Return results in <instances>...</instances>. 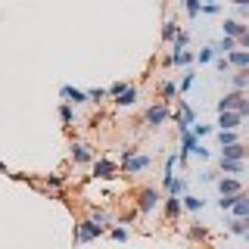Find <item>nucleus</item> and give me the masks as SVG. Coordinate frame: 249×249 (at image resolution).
<instances>
[{
    "instance_id": "nucleus-14",
    "label": "nucleus",
    "mask_w": 249,
    "mask_h": 249,
    "mask_svg": "<svg viewBox=\"0 0 249 249\" xmlns=\"http://www.w3.org/2000/svg\"><path fill=\"white\" fill-rule=\"evenodd\" d=\"M240 100H243V93H237V90H231V93H224L221 100H218V112H237V106H240Z\"/></svg>"
},
{
    "instance_id": "nucleus-15",
    "label": "nucleus",
    "mask_w": 249,
    "mask_h": 249,
    "mask_svg": "<svg viewBox=\"0 0 249 249\" xmlns=\"http://www.w3.org/2000/svg\"><path fill=\"white\" fill-rule=\"evenodd\" d=\"M221 28H224V37L237 41V37L243 35V31H246L249 25H246V22H240V19H224V25H221Z\"/></svg>"
},
{
    "instance_id": "nucleus-21",
    "label": "nucleus",
    "mask_w": 249,
    "mask_h": 249,
    "mask_svg": "<svg viewBox=\"0 0 249 249\" xmlns=\"http://www.w3.org/2000/svg\"><path fill=\"white\" fill-rule=\"evenodd\" d=\"M162 209H165V215H168V218H178V215L184 212L181 196H165V199H162Z\"/></svg>"
},
{
    "instance_id": "nucleus-22",
    "label": "nucleus",
    "mask_w": 249,
    "mask_h": 249,
    "mask_svg": "<svg viewBox=\"0 0 249 249\" xmlns=\"http://www.w3.org/2000/svg\"><path fill=\"white\" fill-rule=\"evenodd\" d=\"M209 47H212L215 56H228L231 50H237V41H231V37H221V41H215V44H209Z\"/></svg>"
},
{
    "instance_id": "nucleus-36",
    "label": "nucleus",
    "mask_w": 249,
    "mask_h": 249,
    "mask_svg": "<svg viewBox=\"0 0 249 249\" xmlns=\"http://www.w3.org/2000/svg\"><path fill=\"white\" fill-rule=\"evenodd\" d=\"M88 100H90V103H103V100H106V88H90Z\"/></svg>"
},
{
    "instance_id": "nucleus-9",
    "label": "nucleus",
    "mask_w": 249,
    "mask_h": 249,
    "mask_svg": "<svg viewBox=\"0 0 249 249\" xmlns=\"http://www.w3.org/2000/svg\"><path fill=\"white\" fill-rule=\"evenodd\" d=\"M215 187H218V193H221V196H237V193H243V184H240V178H228V175L218 178Z\"/></svg>"
},
{
    "instance_id": "nucleus-20",
    "label": "nucleus",
    "mask_w": 249,
    "mask_h": 249,
    "mask_svg": "<svg viewBox=\"0 0 249 249\" xmlns=\"http://www.w3.org/2000/svg\"><path fill=\"white\" fill-rule=\"evenodd\" d=\"M228 78H231V88L237 90V93L249 90V69H246V72H231Z\"/></svg>"
},
{
    "instance_id": "nucleus-4",
    "label": "nucleus",
    "mask_w": 249,
    "mask_h": 249,
    "mask_svg": "<svg viewBox=\"0 0 249 249\" xmlns=\"http://www.w3.org/2000/svg\"><path fill=\"white\" fill-rule=\"evenodd\" d=\"M175 103H178V112H171V119H175L178 134H181V131H190L193 124H196V112H193V109L187 106L184 100H175Z\"/></svg>"
},
{
    "instance_id": "nucleus-17",
    "label": "nucleus",
    "mask_w": 249,
    "mask_h": 249,
    "mask_svg": "<svg viewBox=\"0 0 249 249\" xmlns=\"http://www.w3.org/2000/svg\"><path fill=\"white\" fill-rule=\"evenodd\" d=\"M231 215H233V218H243V221L249 218V193H246V190L237 196V202H233V209H231Z\"/></svg>"
},
{
    "instance_id": "nucleus-47",
    "label": "nucleus",
    "mask_w": 249,
    "mask_h": 249,
    "mask_svg": "<svg viewBox=\"0 0 249 249\" xmlns=\"http://www.w3.org/2000/svg\"><path fill=\"white\" fill-rule=\"evenodd\" d=\"M243 237H246V243H249V228H246V233H243Z\"/></svg>"
},
{
    "instance_id": "nucleus-13",
    "label": "nucleus",
    "mask_w": 249,
    "mask_h": 249,
    "mask_svg": "<svg viewBox=\"0 0 249 249\" xmlns=\"http://www.w3.org/2000/svg\"><path fill=\"white\" fill-rule=\"evenodd\" d=\"M228 62H231L233 72H246V69H249V50H231Z\"/></svg>"
},
{
    "instance_id": "nucleus-42",
    "label": "nucleus",
    "mask_w": 249,
    "mask_h": 249,
    "mask_svg": "<svg viewBox=\"0 0 249 249\" xmlns=\"http://www.w3.org/2000/svg\"><path fill=\"white\" fill-rule=\"evenodd\" d=\"M59 184H62L59 175H50V178H47V187H59Z\"/></svg>"
},
{
    "instance_id": "nucleus-37",
    "label": "nucleus",
    "mask_w": 249,
    "mask_h": 249,
    "mask_svg": "<svg viewBox=\"0 0 249 249\" xmlns=\"http://www.w3.org/2000/svg\"><path fill=\"white\" fill-rule=\"evenodd\" d=\"M124 88H128V84H124V81H112V84H109V88H106V97H112V100H115V97H119V93H122Z\"/></svg>"
},
{
    "instance_id": "nucleus-30",
    "label": "nucleus",
    "mask_w": 249,
    "mask_h": 249,
    "mask_svg": "<svg viewBox=\"0 0 249 249\" xmlns=\"http://www.w3.org/2000/svg\"><path fill=\"white\" fill-rule=\"evenodd\" d=\"M181 3L187 6V19H196L202 13V0H181Z\"/></svg>"
},
{
    "instance_id": "nucleus-10",
    "label": "nucleus",
    "mask_w": 249,
    "mask_h": 249,
    "mask_svg": "<svg viewBox=\"0 0 249 249\" xmlns=\"http://www.w3.org/2000/svg\"><path fill=\"white\" fill-rule=\"evenodd\" d=\"M69 156H72L75 165H88L90 162V146L81 143V140H72V143H69Z\"/></svg>"
},
{
    "instance_id": "nucleus-40",
    "label": "nucleus",
    "mask_w": 249,
    "mask_h": 249,
    "mask_svg": "<svg viewBox=\"0 0 249 249\" xmlns=\"http://www.w3.org/2000/svg\"><path fill=\"white\" fill-rule=\"evenodd\" d=\"M237 50H249V28L237 37Z\"/></svg>"
},
{
    "instance_id": "nucleus-2",
    "label": "nucleus",
    "mask_w": 249,
    "mask_h": 249,
    "mask_svg": "<svg viewBox=\"0 0 249 249\" xmlns=\"http://www.w3.org/2000/svg\"><path fill=\"white\" fill-rule=\"evenodd\" d=\"M103 228H100L97 221H90V218H84V221H78L75 224V231H72V243H93L97 237H103Z\"/></svg>"
},
{
    "instance_id": "nucleus-16",
    "label": "nucleus",
    "mask_w": 249,
    "mask_h": 249,
    "mask_svg": "<svg viewBox=\"0 0 249 249\" xmlns=\"http://www.w3.org/2000/svg\"><path fill=\"white\" fill-rule=\"evenodd\" d=\"M246 162H228V159H218V175H228V178H237L243 175Z\"/></svg>"
},
{
    "instance_id": "nucleus-33",
    "label": "nucleus",
    "mask_w": 249,
    "mask_h": 249,
    "mask_svg": "<svg viewBox=\"0 0 249 249\" xmlns=\"http://www.w3.org/2000/svg\"><path fill=\"white\" fill-rule=\"evenodd\" d=\"M109 237H112L115 243H128L131 233H128V228H109Z\"/></svg>"
},
{
    "instance_id": "nucleus-6",
    "label": "nucleus",
    "mask_w": 249,
    "mask_h": 249,
    "mask_svg": "<svg viewBox=\"0 0 249 249\" xmlns=\"http://www.w3.org/2000/svg\"><path fill=\"white\" fill-rule=\"evenodd\" d=\"M150 162H153V156H150V153H134L131 159H124L122 165H124V175H140V171L150 168Z\"/></svg>"
},
{
    "instance_id": "nucleus-38",
    "label": "nucleus",
    "mask_w": 249,
    "mask_h": 249,
    "mask_svg": "<svg viewBox=\"0 0 249 249\" xmlns=\"http://www.w3.org/2000/svg\"><path fill=\"white\" fill-rule=\"evenodd\" d=\"M237 196H240V193H237ZM237 196H218V209H221V212H231L233 202H237Z\"/></svg>"
},
{
    "instance_id": "nucleus-19",
    "label": "nucleus",
    "mask_w": 249,
    "mask_h": 249,
    "mask_svg": "<svg viewBox=\"0 0 249 249\" xmlns=\"http://www.w3.org/2000/svg\"><path fill=\"white\" fill-rule=\"evenodd\" d=\"M159 97H162V103H168V100L181 97V93H178V84H175V78H165V81L159 84Z\"/></svg>"
},
{
    "instance_id": "nucleus-11",
    "label": "nucleus",
    "mask_w": 249,
    "mask_h": 249,
    "mask_svg": "<svg viewBox=\"0 0 249 249\" xmlns=\"http://www.w3.org/2000/svg\"><path fill=\"white\" fill-rule=\"evenodd\" d=\"M221 159H228V162H246V159H249V150H246L243 143L221 146Z\"/></svg>"
},
{
    "instance_id": "nucleus-3",
    "label": "nucleus",
    "mask_w": 249,
    "mask_h": 249,
    "mask_svg": "<svg viewBox=\"0 0 249 249\" xmlns=\"http://www.w3.org/2000/svg\"><path fill=\"white\" fill-rule=\"evenodd\" d=\"M168 119H171V106L162 103V100H159V103H150V106H146V112H143V122L150 124V128H162Z\"/></svg>"
},
{
    "instance_id": "nucleus-12",
    "label": "nucleus",
    "mask_w": 249,
    "mask_h": 249,
    "mask_svg": "<svg viewBox=\"0 0 249 249\" xmlns=\"http://www.w3.org/2000/svg\"><path fill=\"white\" fill-rule=\"evenodd\" d=\"M240 112H218V122H215V128L218 131H237L240 128Z\"/></svg>"
},
{
    "instance_id": "nucleus-24",
    "label": "nucleus",
    "mask_w": 249,
    "mask_h": 249,
    "mask_svg": "<svg viewBox=\"0 0 249 249\" xmlns=\"http://www.w3.org/2000/svg\"><path fill=\"white\" fill-rule=\"evenodd\" d=\"M178 31H181V25H178L175 19H165V22H162V41L171 44V41L178 37Z\"/></svg>"
},
{
    "instance_id": "nucleus-28",
    "label": "nucleus",
    "mask_w": 249,
    "mask_h": 249,
    "mask_svg": "<svg viewBox=\"0 0 249 249\" xmlns=\"http://www.w3.org/2000/svg\"><path fill=\"white\" fill-rule=\"evenodd\" d=\"M59 122L66 124H75V106H69V103H59Z\"/></svg>"
},
{
    "instance_id": "nucleus-32",
    "label": "nucleus",
    "mask_w": 249,
    "mask_h": 249,
    "mask_svg": "<svg viewBox=\"0 0 249 249\" xmlns=\"http://www.w3.org/2000/svg\"><path fill=\"white\" fill-rule=\"evenodd\" d=\"M246 228H249V224L243 221V218H231V221H228V231H231V233H237V237H243Z\"/></svg>"
},
{
    "instance_id": "nucleus-43",
    "label": "nucleus",
    "mask_w": 249,
    "mask_h": 249,
    "mask_svg": "<svg viewBox=\"0 0 249 249\" xmlns=\"http://www.w3.org/2000/svg\"><path fill=\"white\" fill-rule=\"evenodd\" d=\"M199 178H202V181H218V171H202Z\"/></svg>"
},
{
    "instance_id": "nucleus-26",
    "label": "nucleus",
    "mask_w": 249,
    "mask_h": 249,
    "mask_svg": "<svg viewBox=\"0 0 249 249\" xmlns=\"http://www.w3.org/2000/svg\"><path fill=\"white\" fill-rule=\"evenodd\" d=\"M175 165H178V153H168L165 156V168H162V184H168L175 178Z\"/></svg>"
},
{
    "instance_id": "nucleus-5",
    "label": "nucleus",
    "mask_w": 249,
    "mask_h": 249,
    "mask_svg": "<svg viewBox=\"0 0 249 249\" xmlns=\"http://www.w3.org/2000/svg\"><path fill=\"white\" fill-rule=\"evenodd\" d=\"M162 62H165V66H175V69H190L193 62H196V53L193 50H171Z\"/></svg>"
},
{
    "instance_id": "nucleus-27",
    "label": "nucleus",
    "mask_w": 249,
    "mask_h": 249,
    "mask_svg": "<svg viewBox=\"0 0 249 249\" xmlns=\"http://www.w3.org/2000/svg\"><path fill=\"white\" fill-rule=\"evenodd\" d=\"M193 84H196V72H193V69H184L181 84H178V93H187V90L193 88Z\"/></svg>"
},
{
    "instance_id": "nucleus-45",
    "label": "nucleus",
    "mask_w": 249,
    "mask_h": 249,
    "mask_svg": "<svg viewBox=\"0 0 249 249\" xmlns=\"http://www.w3.org/2000/svg\"><path fill=\"white\" fill-rule=\"evenodd\" d=\"M0 175H10V168H6V165H3V162H0Z\"/></svg>"
},
{
    "instance_id": "nucleus-34",
    "label": "nucleus",
    "mask_w": 249,
    "mask_h": 249,
    "mask_svg": "<svg viewBox=\"0 0 249 249\" xmlns=\"http://www.w3.org/2000/svg\"><path fill=\"white\" fill-rule=\"evenodd\" d=\"M212 59H215V53H212V47L206 44V47L196 53V62H199V66H206V62H212Z\"/></svg>"
},
{
    "instance_id": "nucleus-35",
    "label": "nucleus",
    "mask_w": 249,
    "mask_h": 249,
    "mask_svg": "<svg viewBox=\"0 0 249 249\" xmlns=\"http://www.w3.org/2000/svg\"><path fill=\"white\" fill-rule=\"evenodd\" d=\"M187 41H190V35L181 28V31H178V37L171 41V47H175V50H187Z\"/></svg>"
},
{
    "instance_id": "nucleus-31",
    "label": "nucleus",
    "mask_w": 249,
    "mask_h": 249,
    "mask_svg": "<svg viewBox=\"0 0 249 249\" xmlns=\"http://www.w3.org/2000/svg\"><path fill=\"white\" fill-rule=\"evenodd\" d=\"M212 131H215V124H202V122H196V124L190 128V134L196 137V140H202L206 134H212Z\"/></svg>"
},
{
    "instance_id": "nucleus-44",
    "label": "nucleus",
    "mask_w": 249,
    "mask_h": 249,
    "mask_svg": "<svg viewBox=\"0 0 249 249\" xmlns=\"http://www.w3.org/2000/svg\"><path fill=\"white\" fill-rule=\"evenodd\" d=\"M231 3L233 6H246V10H249V0H231Z\"/></svg>"
},
{
    "instance_id": "nucleus-25",
    "label": "nucleus",
    "mask_w": 249,
    "mask_h": 249,
    "mask_svg": "<svg viewBox=\"0 0 249 249\" xmlns=\"http://www.w3.org/2000/svg\"><path fill=\"white\" fill-rule=\"evenodd\" d=\"M181 206L187 209V212H202L206 199H202V196H190V193H184V196H181Z\"/></svg>"
},
{
    "instance_id": "nucleus-18",
    "label": "nucleus",
    "mask_w": 249,
    "mask_h": 249,
    "mask_svg": "<svg viewBox=\"0 0 249 249\" xmlns=\"http://www.w3.org/2000/svg\"><path fill=\"white\" fill-rule=\"evenodd\" d=\"M134 103H137V88H134V84H128V88L115 97V106L124 109V106H134Z\"/></svg>"
},
{
    "instance_id": "nucleus-8",
    "label": "nucleus",
    "mask_w": 249,
    "mask_h": 249,
    "mask_svg": "<svg viewBox=\"0 0 249 249\" xmlns=\"http://www.w3.org/2000/svg\"><path fill=\"white\" fill-rule=\"evenodd\" d=\"M115 175H119V165H115L112 159H97L93 162V178H97V181H112Z\"/></svg>"
},
{
    "instance_id": "nucleus-46",
    "label": "nucleus",
    "mask_w": 249,
    "mask_h": 249,
    "mask_svg": "<svg viewBox=\"0 0 249 249\" xmlns=\"http://www.w3.org/2000/svg\"><path fill=\"white\" fill-rule=\"evenodd\" d=\"M202 3H209V6H218V0H202Z\"/></svg>"
},
{
    "instance_id": "nucleus-7",
    "label": "nucleus",
    "mask_w": 249,
    "mask_h": 249,
    "mask_svg": "<svg viewBox=\"0 0 249 249\" xmlns=\"http://www.w3.org/2000/svg\"><path fill=\"white\" fill-rule=\"evenodd\" d=\"M59 97H62V103H69V106L90 103V100H88V90H78V88H72V84H62V88H59Z\"/></svg>"
},
{
    "instance_id": "nucleus-23",
    "label": "nucleus",
    "mask_w": 249,
    "mask_h": 249,
    "mask_svg": "<svg viewBox=\"0 0 249 249\" xmlns=\"http://www.w3.org/2000/svg\"><path fill=\"white\" fill-rule=\"evenodd\" d=\"M165 187V196H184L187 193V181H181V178H171L168 184H162Z\"/></svg>"
},
{
    "instance_id": "nucleus-1",
    "label": "nucleus",
    "mask_w": 249,
    "mask_h": 249,
    "mask_svg": "<svg viewBox=\"0 0 249 249\" xmlns=\"http://www.w3.org/2000/svg\"><path fill=\"white\" fill-rule=\"evenodd\" d=\"M162 199H165L162 190H156V187H140V190H137V212L140 215L156 212V209L162 206Z\"/></svg>"
},
{
    "instance_id": "nucleus-29",
    "label": "nucleus",
    "mask_w": 249,
    "mask_h": 249,
    "mask_svg": "<svg viewBox=\"0 0 249 249\" xmlns=\"http://www.w3.org/2000/svg\"><path fill=\"white\" fill-rule=\"evenodd\" d=\"M231 143H240L237 131H218V146H231Z\"/></svg>"
},
{
    "instance_id": "nucleus-39",
    "label": "nucleus",
    "mask_w": 249,
    "mask_h": 249,
    "mask_svg": "<svg viewBox=\"0 0 249 249\" xmlns=\"http://www.w3.org/2000/svg\"><path fill=\"white\" fill-rule=\"evenodd\" d=\"M215 69H218V72H231V62H228V56H215Z\"/></svg>"
},
{
    "instance_id": "nucleus-41",
    "label": "nucleus",
    "mask_w": 249,
    "mask_h": 249,
    "mask_svg": "<svg viewBox=\"0 0 249 249\" xmlns=\"http://www.w3.org/2000/svg\"><path fill=\"white\" fill-rule=\"evenodd\" d=\"M237 112H240V119H246V115H249V97H243V100H240Z\"/></svg>"
}]
</instances>
